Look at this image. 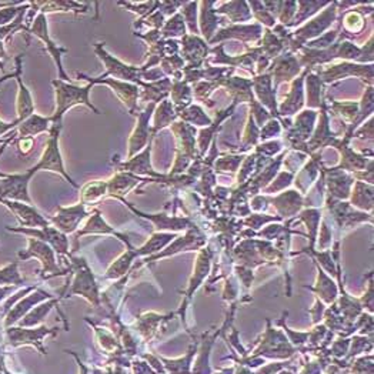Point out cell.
I'll return each instance as SVG.
<instances>
[{
    "label": "cell",
    "instance_id": "obj_1",
    "mask_svg": "<svg viewBox=\"0 0 374 374\" xmlns=\"http://www.w3.org/2000/svg\"><path fill=\"white\" fill-rule=\"evenodd\" d=\"M52 86L55 88V95H56V109L55 113L51 116L52 123L63 121V116L66 114V112L80 105L89 107L96 114H100V110L91 102L89 96L93 86L89 85V83H86L85 86H76L70 81L55 79L52 80Z\"/></svg>",
    "mask_w": 374,
    "mask_h": 374
},
{
    "label": "cell",
    "instance_id": "obj_2",
    "mask_svg": "<svg viewBox=\"0 0 374 374\" xmlns=\"http://www.w3.org/2000/svg\"><path fill=\"white\" fill-rule=\"evenodd\" d=\"M62 124L60 123H52L51 131H49V139L46 142V147L41 153L40 159L36 161V164L33 166V172L37 173L40 171H45V172H53V173H59L60 176H63L74 189H80L79 185L70 178V175L66 172L65 168V163H63V157L60 153V146H59V140H60V132H62Z\"/></svg>",
    "mask_w": 374,
    "mask_h": 374
},
{
    "label": "cell",
    "instance_id": "obj_3",
    "mask_svg": "<svg viewBox=\"0 0 374 374\" xmlns=\"http://www.w3.org/2000/svg\"><path fill=\"white\" fill-rule=\"evenodd\" d=\"M95 53L99 56V59L103 62L106 72L103 74H100V79L105 77H112L116 80H121V81H129L133 83V85H138L139 88L143 85V80H142V73L143 70L138 66H132V65H126L123 63L121 60H119L117 58L112 56L106 49H105V44H95Z\"/></svg>",
    "mask_w": 374,
    "mask_h": 374
},
{
    "label": "cell",
    "instance_id": "obj_4",
    "mask_svg": "<svg viewBox=\"0 0 374 374\" xmlns=\"http://www.w3.org/2000/svg\"><path fill=\"white\" fill-rule=\"evenodd\" d=\"M76 76L81 80H85L89 85L95 86V85H106L109 86L114 95L121 100V103L128 107L131 114H138L139 112V99H140V88L138 85H133V83L129 81H121V80H116L112 77H105L100 79L98 77H91L85 73H76Z\"/></svg>",
    "mask_w": 374,
    "mask_h": 374
},
{
    "label": "cell",
    "instance_id": "obj_5",
    "mask_svg": "<svg viewBox=\"0 0 374 374\" xmlns=\"http://www.w3.org/2000/svg\"><path fill=\"white\" fill-rule=\"evenodd\" d=\"M27 34L36 36L39 40H41L45 44V49L48 51V53L52 56L56 67H58V79L63 80V81H70L67 73L63 69V63H62V58L65 53H67V49L60 48L56 45V41L51 37L49 33V25H48V18L45 13H37L29 27Z\"/></svg>",
    "mask_w": 374,
    "mask_h": 374
},
{
    "label": "cell",
    "instance_id": "obj_6",
    "mask_svg": "<svg viewBox=\"0 0 374 374\" xmlns=\"http://www.w3.org/2000/svg\"><path fill=\"white\" fill-rule=\"evenodd\" d=\"M152 145L153 140L136 156L126 159L124 161H117L114 164L116 172H124V173H131L135 175L138 178H147L153 182H172L175 183L173 178H166L161 173H157L153 168H152V160H150V154H152Z\"/></svg>",
    "mask_w": 374,
    "mask_h": 374
},
{
    "label": "cell",
    "instance_id": "obj_7",
    "mask_svg": "<svg viewBox=\"0 0 374 374\" xmlns=\"http://www.w3.org/2000/svg\"><path fill=\"white\" fill-rule=\"evenodd\" d=\"M34 175L36 173L32 168L23 173H0V199L32 204V199L29 196V185Z\"/></svg>",
    "mask_w": 374,
    "mask_h": 374
},
{
    "label": "cell",
    "instance_id": "obj_8",
    "mask_svg": "<svg viewBox=\"0 0 374 374\" xmlns=\"http://www.w3.org/2000/svg\"><path fill=\"white\" fill-rule=\"evenodd\" d=\"M156 103H149L145 106L142 112H138V121L136 126L129 138L128 142V159L136 156L140 153L154 138L152 136V126H150V119L154 113Z\"/></svg>",
    "mask_w": 374,
    "mask_h": 374
},
{
    "label": "cell",
    "instance_id": "obj_9",
    "mask_svg": "<svg viewBox=\"0 0 374 374\" xmlns=\"http://www.w3.org/2000/svg\"><path fill=\"white\" fill-rule=\"evenodd\" d=\"M336 5H328V8L319 15L317 18L312 19L309 23H306L303 27H300L299 30L295 32V39H292L293 41L299 46H302L306 41H309L310 39H317L323 34L324 30H327L331 25H333L335 19H336Z\"/></svg>",
    "mask_w": 374,
    "mask_h": 374
},
{
    "label": "cell",
    "instance_id": "obj_10",
    "mask_svg": "<svg viewBox=\"0 0 374 374\" xmlns=\"http://www.w3.org/2000/svg\"><path fill=\"white\" fill-rule=\"evenodd\" d=\"M15 79L18 81V98H16V120L23 121L34 113V103L30 91L23 83L22 73H23V55L15 58Z\"/></svg>",
    "mask_w": 374,
    "mask_h": 374
},
{
    "label": "cell",
    "instance_id": "obj_11",
    "mask_svg": "<svg viewBox=\"0 0 374 374\" xmlns=\"http://www.w3.org/2000/svg\"><path fill=\"white\" fill-rule=\"evenodd\" d=\"M347 76H357V77H361V80H368V83H371L373 66L371 65L366 66V65H354V63L343 62L339 65L330 66L328 69L321 72V79L327 83L339 80V79H345Z\"/></svg>",
    "mask_w": 374,
    "mask_h": 374
},
{
    "label": "cell",
    "instance_id": "obj_12",
    "mask_svg": "<svg viewBox=\"0 0 374 374\" xmlns=\"http://www.w3.org/2000/svg\"><path fill=\"white\" fill-rule=\"evenodd\" d=\"M0 203L5 204L8 209L20 220L23 226H30L32 229L48 226V220L41 216L32 204L15 201V200H6V199H0Z\"/></svg>",
    "mask_w": 374,
    "mask_h": 374
},
{
    "label": "cell",
    "instance_id": "obj_13",
    "mask_svg": "<svg viewBox=\"0 0 374 374\" xmlns=\"http://www.w3.org/2000/svg\"><path fill=\"white\" fill-rule=\"evenodd\" d=\"M88 215L86 211V206L83 204L81 201L70 206V207H62L58 206V211H56V216L52 218V222L58 226V229L63 230V232H73L77 229L79 223L83 220Z\"/></svg>",
    "mask_w": 374,
    "mask_h": 374
},
{
    "label": "cell",
    "instance_id": "obj_14",
    "mask_svg": "<svg viewBox=\"0 0 374 374\" xmlns=\"http://www.w3.org/2000/svg\"><path fill=\"white\" fill-rule=\"evenodd\" d=\"M300 72V63L298 58H295L292 53H284L280 58H276L272 66L269 67V74L274 79V88H277L281 81H287L298 76Z\"/></svg>",
    "mask_w": 374,
    "mask_h": 374
},
{
    "label": "cell",
    "instance_id": "obj_15",
    "mask_svg": "<svg viewBox=\"0 0 374 374\" xmlns=\"http://www.w3.org/2000/svg\"><path fill=\"white\" fill-rule=\"evenodd\" d=\"M183 56L189 62L187 69H199L203 60L209 55V48H207L206 40L197 36H183Z\"/></svg>",
    "mask_w": 374,
    "mask_h": 374
},
{
    "label": "cell",
    "instance_id": "obj_16",
    "mask_svg": "<svg viewBox=\"0 0 374 374\" xmlns=\"http://www.w3.org/2000/svg\"><path fill=\"white\" fill-rule=\"evenodd\" d=\"M142 182H153L150 179H142L131 173L124 172H116L109 180H107V196L123 199L129 192L136 189Z\"/></svg>",
    "mask_w": 374,
    "mask_h": 374
},
{
    "label": "cell",
    "instance_id": "obj_17",
    "mask_svg": "<svg viewBox=\"0 0 374 374\" xmlns=\"http://www.w3.org/2000/svg\"><path fill=\"white\" fill-rule=\"evenodd\" d=\"M263 29L260 25H239V26H230L226 29H222L215 34V37L211 40V44H216V41H222L225 39H240L243 41H256L262 37Z\"/></svg>",
    "mask_w": 374,
    "mask_h": 374
},
{
    "label": "cell",
    "instance_id": "obj_18",
    "mask_svg": "<svg viewBox=\"0 0 374 374\" xmlns=\"http://www.w3.org/2000/svg\"><path fill=\"white\" fill-rule=\"evenodd\" d=\"M252 88L259 98L260 105H266L272 112V116L279 117L277 103H276V91L272 88V76L269 73H262L252 80Z\"/></svg>",
    "mask_w": 374,
    "mask_h": 374
},
{
    "label": "cell",
    "instance_id": "obj_19",
    "mask_svg": "<svg viewBox=\"0 0 374 374\" xmlns=\"http://www.w3.org/2000/svg\"><path fill=\"white\" fill-rule=\"evenodd\" d=\"M306 74H303L302 77H298L293 85L292 89H290L288 95L286 96L284 102H281L280 107H277V113L281 116H292L296 114L305 103V92H303V79Z\"/></svg>",
    "mask_w": 374,
    "mask_h": 374
},
{
    "label": "cell",
    "instance_id": "obj_20",
    "mask_svg": "<svg viewBox=\"0 0 374 374\" xmlns=\"http://www.w3.org/2000/svg\"><path fill=\"white\" fill-rule=\"evenodd\" d=\"M51 126H52V117H45L37 113H33L30 117L19 123L16 132L18 138H36L41 133L49 132Z\"/></svg>",
    "mask_w": 374,
    "mask_h": 374
},
{
    "label": "cell",
    "instance_id": "obj_21",
    "mask_svg": "<svg viewBox=\"0 0 374 374\" xmlns=\"http://www.w3.org/2000/svg\"><path fill=\"white\" fill-rule=\"evenodd\" d=\"M328 194L331 197L346 199L350 194V189L354 185V179L346 175L343 171L339 169H330L328 178L326 179Z\"/></svg>",
    "mask_w": 374,
    "mask_h": 374
},
{
    "label": "cell",
    "instance_id": "obj_22",
    "mask_svg": "<svg viewBox=\"0 0 374 374\" xmlns=\"http://www.w3.org/2000/svg\"><path fill=\"white\" fill-rule=\"evenodd\" d=\"M179 117L173 103L168 99H164L160 102L159 106H156L154 113H153V124H152V136L156 138V135L163 131L164 128H168L169 124H173L175 120Z\"/></svg>",
    "mask_w": 374,
    "mask_h": 374
},
{
    "label": "cell",
    "instance_id": "obj_23",
    "mask_svg": "<svg viewBox=\"0 0 374 374\" xmlns=\"http://www.w3.org/2000/svg\"><path fill=\"white\" fill-rule=\"evenodd\" d=\"M19 256L22 259H27V258H37L41 260V263H44L45 266V270L46 272H55L56 270V265H55V259H53V252L51 251V248L44 244V243H40L37 240H33V239H29V248L27 251L23 253L20 252Z\"/></svg>",
    "mask_w": 374,
    "mask_h": 374
},
{
    "label": "cell",
    "instance_id": "obj_24",
    "mask_svg": "<svg viewBox=\"0 0 374 374\" xmlns=\"http://www.w3.org/2000/svg\"><path fill=\"white\" fill-rule=\"evenodd\" d=\"M200 6H203L201 15H200L201 33H203L206 41H211L212 36L216 34V29H218V25L220 22H219L216 12L213 9V6H215L213 2H203V4H200Z\"/></svg>",
    "mask_w": 374,
    "mask_h": 374
},
{
    "label": "cell",
    "instance_id": "obj_25",
    "mask_svg": "<svg viewBox=\"0 0 374 374\" xmlns=\"http://www.w3.org/2000/svg\"><path fill=\"white\" fill-rule=\"evenodd\" d=\"M107 196V180H92L80 189V201L88 204H96L99 200Z\"/></svg>",
    "mask_w": 374,
    "mask_h": 374
},
{
    "label": "cell",
    "instance_id": "obj_26",
    "mask_svg": "<svg viewBox=\"0 0 374 374\" xmlns=\"http://www.w3.org/2000/svg\"><path fill=\"white\" fill-rule=\"evenodd\" d=\"M272 201L276 204L277 211L281 215L296 213L300 209V206L303 204L302 194H300V192H296V190H288V192L283 193L281 196L272 199Z\"/></svg>",
    "mask_w": 374,
    "mask_h": 374
},
{
    "label": "cell",
    "instance_id": "obj_27",
    "mask_svg": "<svg viewBox=\"0 0 374 374\" xmlns=\"http://www.w3.org/2000/svg\"><path fill=\"white\" fill-rule=\"evenodd\" d=\"M30 8L45 15L52 12H86V5L76 2H30Z\"/></svg>",
    "mask_w": 374,
    "mask_h": 374
},
{
    "label": "cell",
    "instance_id": "obj_28",
    "mask_svg": "<svg viewBox=\"0 0 374 374\" xmlns=\"http://www.w3.org/2000/svg\"><path fill=\"white\" fill-rule=\"evenodd\" d=\"M172 102L176 107L178 114L190 106L192 102V91L185 80H173L171 88Z\"/></svg>",
    "mask_w": 374,
    "mask_h": 374
},
{
    "label": "cell",
    "instance_id": "obj_29",
    "mask_svg": "<svg viewBox=\"0 0 374 374\" xmlns=\"http://www.w3.org/2000/svg\"><path fill=\"white\" fill-rule=\"evenodd\" d=\"M216 15L218 13H226L229 19L233 23H241L252 19V12L248 11L246 2H230V4H223L222 8L215 9Z\"/></svg>",
    "mask_w": 374,
    "mask_h": 374
},
{
    "label": "cell",
    "instance_id": "obj_30",
    "mask_svg": "<svg viewBox=\"0 0 374 374\" xmlns=\"http://www.w3.org/2000/svg\"><path fill=\"white\" fill-rule=\"evenodd\" d=\"M160 34L163 39H171L178 36H186V23L182 13H175L171 16L168 22H164L163 27L160 29Z\"/></svg>",
    "mask_w": 374,
    "mask_h": 374
},
{
    "label": "cell",
    "instance_id": "obj_31",
    "mask_svg": "<svg viewBox=\"0 0 374 374\" xmlns=\"http://www.w3.org/2000/svg\"><path fill=\"white\" fill-rule=\"evenodd\" d=\"M342 25L347 33L359 34L366 27V18L360 12V9H353V11H349L347 13H345Z\"/></svg>",
    "mask_w": 374,
    "mask_h": 374
},
{
    "label": "cell",
    "instance_id": "obj_32",
    "mask_svg": "<svg viewBox=\"0 0 374 374\" xmlns=\"http://www.w3.org/2000/svg\"><path fill=\"white\" fill-rule=\"evenodd\" d=\"M179 117L187 123H194L197 124V126H206V128H209L211 124L213 123L212 119L207 116L201 107L199 106H189L186 107L185 110H182L179 113Z\"/></svg>",
    "mask_w": 374,
    "mask_h": 374
},
{
    "label": "cell",
    "instance_id": "obj_33",
    "mask_svg": "<svg viewBox=\"0 0 374 374\" xmlns=\"http://www.w3.org/2000/svg\"><path fill=\"white\" fill-rule=\"evenodd\" d=\"M353 204L363 207V209H371L373 204V187L367 186L366 183L356 182L354 189H353V196H352Z\"/></svg>",
    "mask_w": 374,
    "mask_h": 374
},
{
    "label": "cell",
    "instance_id": "obj_34",
    "mask_svg": "<svg viewBox=\"0 0 374 374\" xmlns=\"http://www.w3.org/2000/svg\"><path fill=\"white\" fill-rule=\"evenodd\" d=\"M30 9V2H12V5L0 9V26H6L18 19V16Z\"/></svg>",
    "mask_w": 374,
    "mask_h": 374
},
{
    "label": "cell",
    "instance_id": "obj_35",
    "mask_svg": "<svg viewBox=\"0 0 374 374\" xmlns=\"http://www.w3.org/2000/svg\"><path fill=\"white\" fill-rule=\"evenodd\" d=\"M307 105L310 109L320 107L321 103V80L317 74L307 76Z\"/></svg>",
    "mask_w": 374,
    "mask_h": 374
},
{
    "label": "cell",
    "instance_id": "obj_36",
    "mask_svg": "<svg viewBox=\"0 0 374 374\" xmlns=\"http://www.w3.org/2000/svg\"><path fill=\"white\" fill-rule=\"evenodd\" d=\"M197 6L199 4H183V9H182V15H185V22L189 26V30L193 33V36L199 34V29H197Z\"/></svg>",
    "mask_w": 374,
    "mask_h": 374
},
{
    "label": "cell",
    "instance_id": "obj_37",
    "mask_svg": "<svg viewBox=\"0 0 374 374\" xmlns=\"http://www.w3.org/2000/svg\"><path fill=\"white\" fill-rule=\"evenodd\" d=\"M243 161V156H229L222 157L216 161V171L218 172H236L239 166Z\"/></svg>",
    "mask_w": 374,
    "mask_h": 374
},
{
    "label": "cell",
    "instance_id": "obj_38",
    "mask_svg": "<svg viewBox=\"0 0 374 374\" xmlns=\"http://www.w3.org/2000/svg\"><path fill=\"white\" fill-rule=\"evenodd\" d=\"M295 178V173H290V172H281L277 179L270 185V186H266V193H276V192H280L286 187L290 186V183H292Z\"/></svg>",
    "mask_w": 374,
    "mask_h": 374
},
{
    "label": "cell",
    "instance_id": "obj_39",
    "mask_svg": "<svg viewBox=\"0 0 374 374\" xmlns=\"http://www.w3.org/2000/svg\"><path fill=\"white\" fill-rule=\"evenodd\" d=\"M251 5H252V8H255V16H256V19H258L260 23H265V25L269 26V27L274 26V23H276V18H274L273 15H270V13L266 11V8H265L263 4H260V2H252Z\"/></svg>",
    "mask_w": 374,
    "mask_h": 374
},
{
    "label": "cell",
    "instance_id": "obj_40",
    "mask_svg": "<svg viewBox=\"0 0 374 374\" xmlns=\"http://www.w3.org/2000/svg\"><path fill=\"white\" fill-rule=\"evenodd\" d=\"M22 283L20 276L18 273V265H11L0 270V284H15Z\"/></svg>",
    "mask_w": 374,
    "mask_h": 374
},
{
    "label": "cell",
    "instance_id": "obj_41",
    "mask_svg": "<svg viewBox=\"0 0 374 374\" xmlns=\"http://www.w3.org/2000/svg\"><path fill=\"white\" fill-rule=\"evenodd\" d=\"M281 133V128H280V124L276 119H270L266 124H265V128L262 129V132L259 133L260 135V139L262 140H267L270 138H276Z\"/></svg>",
    "mask_w": 374,
    "mask_h": 374
},
{
    "label": "cell",
    "instance_id": "obj_42",
    "mask_svg": "<svg viewBox=\"0 0 374 374\" xmlns=\"http://www.w3.org/2000/svg\"><path fill=\"white\" fill-rule=\"evenodd\" d=\"M16 149L20 156H27L34 147V138H16Z\"/></svg>",
    "mask_w": 374,
    "mask_h": 374
},
{
    "label": "cell",
    "instance_id": "obj_43",
    "mask_svg": "<svg viewBox=\"0 0 374 374\" xmlns=\"http://www.w3.org/2000/svg\"><path fill=\"white\" fill-rule=\"evenodd\" d=\"M19 123H20L19 120H13V121H4V120H0V138L9 136L19 126ZM6 139H0V142L4 143Z\"/></svg>",
    "mask_w": 374,
    "mask_h": 374
},
{
    "label": "cell",
    "instance_id": "obj_44",
    "mask_svg": "<svg viewBox=\"0 0 374 374\" xmlns=\"http://www.w3.org/2000/svg\"><path fill=\"white\" fill-rule=\"evenodd\" d=\"M8 60H11V56H9L8 51H6V44H5V41H0V69H2V70L5 69V63Z\"/></svg>",
    "mask_w": 374,
    "mask_h": 374
},
{
    "label": "cell",
    "instance_id": "obj_45",
    "mask_svg": "<svg viewBox=\"0 0 374 374\" xmlns=\"http://www.w3.org/2000/svg\"><path fill=\"white\" fill-rule=\"evenodd\" d=\"M9 5H12V2H0V9H2V8H6V6H9Z\"/></svg>",
    "mask_w": 374,
    "mask_h": 374
}]
</instances>
